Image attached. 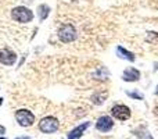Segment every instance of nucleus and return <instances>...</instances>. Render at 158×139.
<instances>
[{"label": "nucleus", "mask_w": 158, "mask_h": 139, "mask_svg": "<svg viewBox=\"0 0 158 139\" xmlns=\"http://www.w3.org/2000/svg\"><path fill=\"white\" fill-rule=\"evenodd\" d=\"M33 17H35L33 11L25 6H17L11 10V18L18 24H29L32 22Z\"/></svg>", "instance_id": "obj_1"}, {"label": "nucleus", "mask_w": 158, "mask_h": 139, "mask_svg": "<svg viewBox=\"0 0 158 139\" xmlns=\"http://www.w3.org/2000/svg\"><path fill=\"white\" fill-rule=\"evenodd\" d=\"M60 128V123L56 117L53 115H47V117H43L40 121H39V129L43 134H54V132L58 131Z\"/></svg>", "instance_id": "obj_2"}, {"label": "nucleus", "mask_w": 158, "mask_h": 139, "mask_svg": "<svg viewBox=\"0 0 158 139\" xmlns=\"http://www.w3.org/2000/svg\"><path fill=\"white\" fill-rule=\"evenodd\" d=\"M15 120L18 125L28 128V127H32L35 124V114L28 109H19L15 111Z\"/></svg>", "instance_id": "obj_3"}, {"label": "nucleus", "mask_w": 158, "mask_h": 139, "mask_svg": "<svg viewBox=\"0 0 158 139\" xmlns=\"http://www.w3.org/2000/svg\"><path fill=\"white\" fill-rule=\"evenodd\" d=\"M58 35V39H60L63 43H71L77 39V29L72 24H64L61 25V28L58 29L57 32Z\"/></svg>", "instance_id": "obj_4"}, {"label": "nucleus", "mask_w": 158, "mask_h": 139, "mask_svg": "<svg viewBox=\"0 0 158 139\" xmlns=\"http://www.w3.org/2000/svg\"><path fill=\"white\" fill-rule=\"evenodd\" d=\"M17 61V53L13 52L8 47H4V49L0 50V64L2 66H14Z\"/></svg>", "instance_id": "obj_5"}, {"label": "nucleus", "mask_w": 158, "mask_h": 139, "mask_svg": "<svg viewBox=\"0 0 158 139\" xmlns=\"http://www.w3.org/2000/svg\"><path fill=\"white\" fill-rule=\"evenodd\" d=\"M111 115L119 121H125L131 117V110L125 104H117L111 109Z\"/></svg>", "instance_id": "obj_6"}, {"label": "nucleus", "mask_w": 158, "mask_h": 139, "mask_svg": "<svg viewBox=\"0 0 158 139\" xmlns=\"http://www.w3.org/2000/svg\"><path fill=\"white\" fill-rule=\"evenodd\" d=\"M112 127H114V121H112V118L110 115H101L96 121V129L100 132H108Z\"/></svg>", "instance_id": "obj_7"}, {"label": "nucleus", "mask_w": 158, "mask_h": 139, "mask_svg": "<svg viewBox=\"0 0 158 139\" xmlns=\"http://www.w3.org/2000/svg\"><path fill=\"white\" fill-rule=\"evenodd\" d=\"M139 78H140V71L135 68V67H129L122 74V79L126 82H136L139 81Z\"/></svg>", "instance_id": "obj_8"}, {"label": "nucleus", "mask_w": 158, "mask_h": 139, "mask_svg": "<svg viewBox=\"0 0 158 139\" xmlns=\"http://www.w3.org/2000/svg\"><path fill=\"white\" fill-rule=\"evenodd\" d=\"M89 127H90V123H87V121H86V123H83V124H81V125L75 127V128L68 134L67 139H79L82 135H83V132L89 128Z\"/></svg>", "instance_id": "obj_9"}, {"label": "nucleus", "mask_w": 158, "mask_h": 139, "mask_svg": "<svg viewBox=\"0 0 158 139\" xmlns=\"http://www.w3.org/2000/svg\"><path fill=\"white\" fill-rule=\"evenodd\" d=\"M117 53H118V56H119L121 59H123V60L135 61V54H133V53H131L129 50H126L125 47L118 46V47H117Z\"/></svg>", "instance_id": "obj_10"}, {"label": "nucleus", "mask_w": 158, "mask_h": 139, "mask_svg": "<svg viewBox=\"0 0 158 139\" xmlns=\"http://www.w3.org/2000/svg\"><path fill=\"white\" fill-rule=\"evenodd\" d=\"M50 14V7L47 4H40L38 6V17H39V21L43 22L44 20L49 17Z\"/></svg>", "instance_id": "obj_11"}, {"label": "nucleus", "mask_w": 158, "mask_h": 139, "mask_svg": "<svg viewBox=\"0 0 158 139\" xmlns=\"http://www.w3.org/2000/svg\"><path fill=\"white\" fill-rule=\"evenodd\" d=\"M107 98V92H97L92 96V102L94 104H103Z\"/></svg>", "instance_id": "obj_12"}, {"label": "nucleus", "mask_w": 158, "mask_h": 139, "mask_svg": "<svg viewBox=\"0 0 158 139\" xmlns=\"http://www.w3.org/2000/svg\"><path fill=\"white\" fill-rule=\"evenodd\" d=\"M128 95L131 96V98L139 99V100H142V99H143V95H139V93H136V92H128Z\"/></svg>", "instance_id": "obj_13"}, {"label": "nucleus", "mask_w": 158, "mask_h": 139, "mask_svg": "<svg viewBox=\"0 0 158 139\" xmlns=\"http://www.w3.org/2000/svg\"><path fill=\"white\" fill-rule=\"evenodd\" d=\"M157 32H148V36H147V41L148 42H151V41H154L156 38H158V35H156Z\"/></svg>", "instance_id": "obj_14"}, {"label": "nucleus", "mask_w": 158, "mask_h": 139, "mask_svg": "<svg viewBox=\"0 0 158 139\" xmlns=\"http://www.w3.org/2000/svg\"><path fill=\"white\" fill-rule=\"evenodd\" d=\"M4 134H6V127L0 125V135H2V137H4Z\"/></svg>", "instance_id": "obj_15"}, {"label": "nucleus", "mask_w": 158, "mask_h": 139, "mask_svg": "<svg viewBox=\"0 0 158 139\" xmlns=\"http://www.w3.org/2000/svg\"><path fill=\"white\" fill-rule=\"evenodd\" d=\"M14 139H31V138L27 137V135H24V137H17V138H14Z\"/></svg>", "instance_id": "obj_16"}, {"label": "nucleus", "mask_w": 158, "mask_h": 139, "mask_svg": "<svg viewBox=\"0 0 158 139\" xmlns=\"http://www.w3.org/2000/svg\"><path fill=\"white\" fill-rule=\"evenodd\" d=\"M156 93L158 95V85H157V88H156Z\"/></svg>", "instance_id": "obj_17"}, {"label": "nucleus", "mask_w": 158, "mask_h": 139, "mask_svg": "<svg viewBox=\"0 0 158 139\" xmlns=\"http://www.w3.org/2000/svg\"><path fill=\"white\" fill-rule=\"evenodd\" d=\"M2 103H3V99H2V98H0V106H2Z\"/></svg>", "instance_id": "obj_18"}, {"label": "nucleus", "mask_w": 158, "mask_h": 139, "mask_svg": "<svg viewBox=\"0 0 158 139\" xmlns=\"http://www.w3.org/2000/svg\"><path fill=\"white\" fill-rule=\"evenodd\" d=\"M0 139H8V138H6V137H0Z\"/></svg>", "instance_id": "obj_19"}, {"label": "nucleus", "mask_w": 158, "mask_h": 139, "mask_svg": "<svg viewBox=\"0 0 158 139\" xmlns=\"http://www.w3.org/2000/svg\"><path fill=\"white\" fill-rule=\"evenodd\" d=\"M148 139H153V138H151V137H148Z\"/></svg>", "instance_id": "obj_20"}]
</instances>
